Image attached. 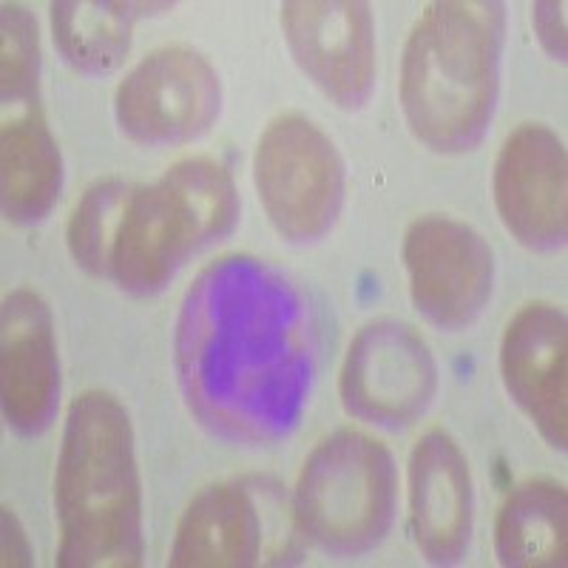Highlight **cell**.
I'll return each instance as SVG.
<instances>
[{
	"label": "cell",
	"mask_w": 568,
	"mask_h": 568,
	"mask_svg": "<svg viewBox=\"0 0 568 568\" xmlns=\"http://www.w3.org/2000/svg\"><path fill=\"white\" fill-rule=\"evenodd\" d=\"M0 191L14 225H38L63 191V156L40 98L3 100L0 123Z\"/></svg>",
	"instance_id": "9a60e30c"
},
{
	"label": "cell",
	"mask_w": 568,
	"mask_h": 568,
	"mask_svg": "<svg viewBox=\"0 0 568 568\" xmlns=\"http://www.w3.org/2000/svg\"><path fill=\"white\" fill-rule=\"evenodd\" d=\"M32 562V551L23 529L18 526V517L12 509H3V566H29Z\"/></svg>",
	"instance_id": "7402d4cb"
},
{
	"label": "cell",
	"mask_w": 568,
	"mask_h": 568,
	"mask_svg": "<svg viewBox=\"0 0 568 568\" xmlns=\"http://www.w3.org/2000/svg\"><path fill=\"white\" fill-rule=\"evenodd\" d=\"M568 322L549 302H531L506 324L500 342V375L542 440L566 449L568 440Z\"/></svg>",
	"instance_id": "7c38bea8"
},
{
	"label": "cell",
	"mask_w": 568,
	"mask_h": 568,
	"mask_svg": "<svg viewBox=\"0 0 568 568\" xmlns=\"http://www.w3.org/2000/svg\"><path fill=\"white\" fill-rule=\"evenodd\" d=\"M568 500L562 484L531 478L506 495L495 520V555L506 568L566 566Z\"/></svg>",
	"instance_id": "e0dca14e"
},
{
	"label": "cell",
	"mask_w": 568,
	"mask_h": 568,
	"mask_svg": "<svg viewBox=\"0 0 568 568\" xmlns=\"http://www.w3.org/2000/svg\"><path fill=\"white\" fill-rule=\"evenodd\" d=\"M497 216L520 245L551 251L568 233V162L560 136L540 123H524L506 136L495 160Z\"/></svg>",
	"instance_id": "8fae6325"
},
{
	"label": "cell",
	"mask_w": 568,
	"mask_h": 568,
	"mask_svg": "<svg viewBox=\"0 0 568 568\" xmlns=\"http://www.w3.org/2000/svg\"><path fill=\"white\" fill-rule=\"evenodd\" d=\"M338 393L347 415L375 426H407L438 393V364L418 329L375 318L349 342Z\"/></svg>",
	"instance_id": "ba28073f"
},
{
	"label": "cell",
	"mask_w": 568,
	"mask_h": 568,
	"mask_svg": "<svg viewBox=\"0 0 568 568\" xmlns=\"http://www.w3.org/2000/svg\"><path fill=\"white\" fill-rule=\"evenodd\" d=\"M282 32L298 69L338 109L367 105L375 89V20L358 0H291Z\"/></svg>",
	"instance_id": "30bf717a"
},
{
	"label": "cell",
	"mask_w": 568,
	"mask_h": 568,
	"mask_svg": "<svg viewBox=\"0 0 568 568\" xmlns=\"http://www.w3.org/2000/svg\"><path fill=\"white\" fill-rule=\"evenodd\" d=\"M475 526V486L464 449L433 426L409 455V529L420 555L435 566L464 560Z\"/></svg>",
	"instance_id": "5bb4252c"
},
{
	"label": "cell",
	"mask_w": 568,
	"mask_h": 568,
	"mask_svg": "<svg viewBox=\"0 0 568 568\" xmlns=\"http://www.w3.org/2000/svg\"><path fill=\"white\" fill-rule=\"evenodd\" d=\"M240 222L231 171L213 156H185L151 185H134L111 251L116 287L160 293L187 258L225 240Z\"/></svg>",
	"instance_id": "277c9868"
},
{
	"label": "cell",
	"mask_w": 568,
	"mask_h": 568,
	"mask_svg": "<svg viewBox=\"0 0 568 568\" xmlns=\"http://www.w3.org/2000/svg\"><path fill=\"white\" fill-rule=\"evenodd\" d=\"M262 551V517L240 484H211L185 506L174 531L169 566L245 568Z\"/></svg>",
	"instance_id": "2e32d148"
},
{
	"label": "cell",
	"mask_w": 568,
	"mask_h": 568,
	"mask_svg": "<svg viewBox=\"0 0 568 568\" xmlns=\"http://www.w3.org/2000/svg\"><path fill=\"white\" fill-rule=\"evenodd\" d=\"M222 80L194 45H162L114 91L116 125L129 140L165 149L200 140L220 120Z\"/></svg>",
	"instance_id": "52a82bcc"
},
{
	"label": "cell",
	"mask_w": 568,
	"mask_h": 568,
	"mask_svg": "<svg viewBox=\"0 0 568 568\" xmlns=\"http://www.w3.org/2000/svg\"><path fill=\"white\" fill-rule=\"evenodd\" d=\"M395 497L393 453L364 429L342 426L304 460L293 491V520L316 549L358 557L389 535Z\"/></svg>",
	"instance_id": "5b68a950"
},
{
	"label": "cell",
	"mask_w": 568,
	"mask_h": 568,
	"mask_svg": "<svg viewBox=\"0 0 568 568\" xmlns=\"http://www.w3.org/2000/svg\"><path fill=\"white\" fill-rule=\"evenodd\" d=\"M131 187L134 185L120 176H105L85 187V194L71 211L69 227H65L69 251L74 262L91 276H109L111 251H114Z\"/></svg>",
	"instance_id": "d6986e66"
},
{
	"label": "cell",
	"mask_w": 568,
	"mask_h": 568,
	"mask_svg": "<svg viewBox=\"0 0 568 568\" xmlns=\"http://www.w3.org/2000/svg\"><path fill=\"white\" fill-rule=\"evenodd\" d=\"M535 32L542 49L557 60H566V3H535Z\"/></svg>",
	"instance_id": "44dd1931"
},
{
	"label": "cell",
	"mask_w": 568,
	"mask_h": 568,
	"mask_svg": "<svg viewBox=\"0 0 568 568\" xmlns=\"http://www.w3.org/2000/svg\"><path fill=\"white\" fill-rule=\"evenodd\" d=\"M253 180L282 240L307 245L327 236L344 207V160L311 116L278 114L256 142Z\"/></svg>",
	"instance_id": "8992f818"
},
{
	"label": "cell",
	"mask_w": 568,
	"mask_h": 568,
	"mask_svg": "<svg viewBox=\"0 0 568 568\" xmlns=\"http://www.w3.org/2000/svg\"><path fill=\"white\" fill-rule=\"evenodd\" d=\"M0 400L3 418L23 438L52 426L60 398V362L52 311L32 287L3 302L0 324Z\"/></svg>",
	"instance_id": "4fadbf2b"
},
{
	"label": "cell",
	"mask_w": 568,
	"mask_h": 568,
	"mask_svg": "<svg viewBox=\"0 0 568 568\" xmlns=\"http://www.w3.org/2000/svg\"><path fill=\"white\" fill-rule=\"evenodd\" d=\"M40 98V38L32 12L3 3L0 14V100Z\"/></svg>",
	"instance_id": "ffe728a7"
},
{
	"label": "cell",
	"mask_w": 568,
	"mask_h": 568,
	"mask_svg": "<svg viewBox=\"0 0 568 568\" xmlns=\"http://www.w3.org/2000/svg\"><path fill=\"white\" fill-rule=\"evenodd\" d=\"M60 568H136L142 562V484L134 426L103 389L65 409L54 471Z\"/></svg>",
	"instance_id": "7a4b0ae2"
},
{
	"label": "cell",
	"mask_w": 568,
	"mask_h": 568,
	"mask_svg": "<svg viewBox=\"0 0 568 568\" xmlns=\"http://www.w3.org/2000/svg\"><path fill=\"white\" fill-rule=\"evenodd\" d=\"M165 9H171V3L60 0L52 3L54 45L74 71L103 78L123 65L136 20Z\"/></svg>",
	"instance_id": "ac0fdd59"
},
{
	"label": "cell",
	"mask_w": 568,
	"mask_h": 568,
	"mask_svg": "<svg viewBox=\"0 0 568 568\" xmlns=\"http://www.w3.org/2000/svg\"><path fill=\"white\" fill-rule=\"evenodd\" d=\"M174 369L187 409L213 438L278 444L298 426L316 382L311 296L267 258H216L180 304Z\"/></svg>",
	"instance_id": "6da1fadb"
},
{
	"label": "cell",
	"mask_w": 568,
	"mask_h": 568,
	"mask_svg": "<svg viewBox=\"0 0 568 568\" xmlns=\"http://www.w3.org/2000/svg\"><path fill=\"white\" fill-rule=\"evenodd\" d=\"M506 9L497 0H438L420 12L400 58V109L415 140L464 154L497 109Z\"/></svg>",
	"instance_id": "3957f363"
},
{
	"label": "cell",
	"mask_w": 568,
	"mask_h": 568,
	"mask_svg": "<svg viewBox=\"0 0 568 568\" xmlns=\"http://www.w3.org/2000/svg\"><path fill=\"white\" fill-rule=\"evenodd\" d=\"M400 258L409 298L429 324L449 333L469 327L495 284V253L466 222L444 213L420 216L404 233Z\"/></svg>",
	"instance_id": "9c48e42d"
}]
</instances>
